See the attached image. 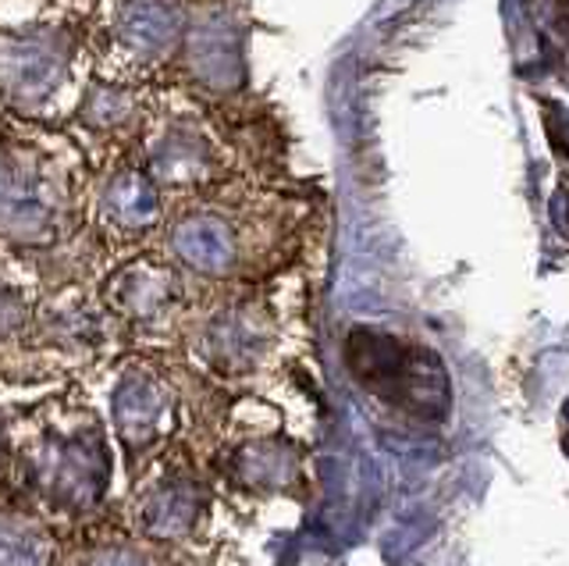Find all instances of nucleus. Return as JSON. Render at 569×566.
I'll use <instances>...</instances> for the list:
<instances>
[{"label":"nucleus","mask_w":569,"mask_h":566,"mask_svg":"<svg viewBox=\"0 0 569 566\" xmlns=\"http://www.w3.org/2000/svg\"><path fill=\"white\" fill-rule=\"evenodd\" d=\"M302 210L253 179H228L178 200L157 236V250L207 286L260 281L284 268L299 246Z\"/></svg>","instance_id":"1"},{"label":"nucleus","mask_w":569,"mask_h":566,"mask_svg":"<svg viewBox=\"0 0 569 566\" xmlns=\"http://www.w3.org/2000/svg\"><path fill=\"white\" fill-rule=\"evenodd\" d=\"M97 410L61 396L11 424V491L47 524H89L111 488V446Z\"/></svg>","instance_id":"2"},{"label":"nucleus","mask_w":569,"mask_h":566,"mask_svg":"<svg viewBox=\"0 0 569 566\" xmlns=\"http://www.w3.org/2000/svg\"><path fill=\"white\" fill-rule=\"evenodd\" d=\"M86 153L43 121L8 126L4 153V236L11 250H53L79 225L89 203Z\"/></svg>","instance_id":"3"},{"label":"nucleus","mask_w":569,"mask_h":566,"mask_svg":"<svg viewBox=\"0 0 569 566\" xmlns=\"http://www.w3.org/2000/svg\"><path fill=\"white\" fill-rule=\"evenodd\" d=\"M289 339V310L278 307L267 286L231 281L196 299L182 346L221 381H249L271 370Z\"/></svg>","instance_id":"4"},{"label":"nucleus","mask_w":569,"mask_h":566,"mask_svg":"<svg viewBox=\"0 0 569 566\" xmlns=\"http://www.w3.org/2000/svg\"><path fill=\"white\" fill-rule=\"evenodd\" d=\"M129 161L150 175L168 203H178L228 182L231 150L203 103L186 93H160L142 103Z\"/></svg>","instance_id":"5"},{"label":"nucleus","mask_w":569,"mask_h":566,"mask_svg":"<svg viewBox=\"0 0 569 566\" xmlns=\"http://www.w3.org/2000/svg\"><path fill=\"white\" fill-rule=\"evenodd\" d=\"M89 76L86 40L58 22L32 14L26 32L8 29L4 37V86L8 103L26 115V121H61L86 103L82 90Z\"/></svg>","instance_id":"6"},{"label":"nucleus","mask_w":569,"mask_h":566,"mask_svg":"<svg viewBox=\"0 0 569 566\" xmlns=\"http://www.w3.org/2000/svg\"><path fill=\"white\" fill-rule=\"evenodd\" d=\"M186 381L157 357H124L111 378V428L132 474L150 470L178 446L189 420Z\"/></svg>","instance_id":"7"},{"label":"nucleus","mask_w":569,"mask_h":566,"mask_svg":"<svg viewBox=\"0 0 569 566\" xmlns=\"http://www.w3.org/2000/svg\"><path fill=\"white\" fill-rule=\"evenodd\" d=\"M182 0H100L93 47L103 76L129 86L160 76L186 47Z\"/></svg>","instance_id":"8"},{"label":"nucleus","mask_w":569,"mask_h":566,"mask_svg":"<svg viewBox=\"0 0 569 566\" xmlns=\"http://www.w3.org/2000/svg\"><path fill=\"white\" fill-rule=\"evenodd\" d=\"M189 281L196 278L157 250L121 264L107 278L100 299L114 314L121 335H139L150 342H182L189 314L200 299L189 292Z\"/></svg>","instance_id":"9"},{"label":"nucleus","mask_w":569,"mask_h":566,"mask_svg":"<svg viewBox=\"0 0 569 566\" xmlns=\"http://www.w3.org/2000/svg\"><path fill=\"white\" fill-rule=\"evenodd\" d=\"M210 503V488L200 477L192 453L174 446L136 481L129 527L157 545L178 548L203 535Z\"/></svg>","instance_id":"10"},{"label":"nucleus","mask_w":569,"mask_h":566,"mask_svg":"<svg viewBox=\"0 0 569 566\" xmlns=\"http://www.w3.org/2000/svg\"><path fill=\"white\" fill-rule=\"evenodd\" d=\"M349 357L352 370L367 381L370 393L391 399L396 406L417 403L423 410H431V393L449 399V393H445V370L427 349L360 328L349 342Z\"/></svg>","instance_id":"11"},{"label":"nucleus","mask_w":569,"mask_h":566,"mask_svg":"<svg viewBox=\"0 0 569 566\" xmlns=\"http://www.w3.org/2000/svg\"><path fill=\"white\" fill-rule=\"evenodd\" d=\"M224 485L239 495H296L307 481V456H302L292 441H281L271 435H246L236 446H224L221 456Z\"/></svg>","instance_id":"12"},{"label":"nucleus","mask_w":569,"mask_h":566,"mask_svg":"<svg viewBox=\"0 0 569 566\" xmlns=\"http://www.w3.org/2000/svg\"><path fill=\"white\" fill-rule=\"evenodd\" d=\"M545 22L551 43L559 47V61L569 68V0H545Z\"/></svg>","instance_id":"13"}]
</instances>
